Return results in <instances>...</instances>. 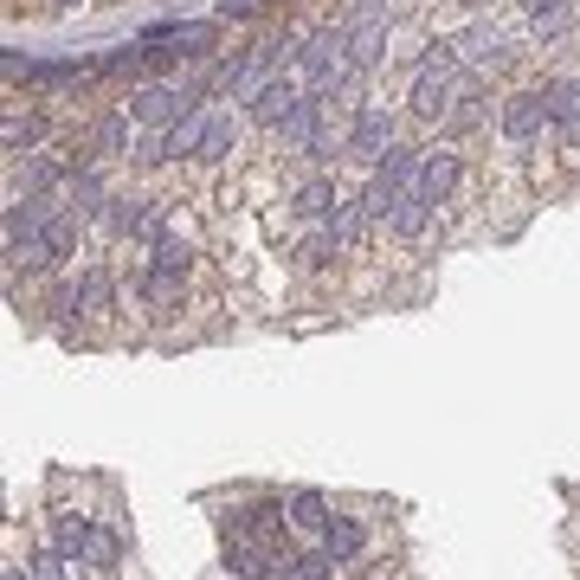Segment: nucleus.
Masks as SVG:
<instances>
[{"instance_id": "obj_1", "label": "nucleus", "mask_w": 580, "mask_h": 580, "mask_svg": "<svg viewBox=\"0 0 580 580\" xmlns=\"http://www.w3.org/2000/svg\"><path fill=\"white\" fill-rule=\"evenodd\" d=\"M297 65H303V77L316 84V97H329L336 84H349V26H323L303 52H297Z\"/></svg>"}, {"instance_id": "obj_2", "label": "nucleus", "mask_w": 580, "mask_h": 580, "mask_svg": "<svg viewBox=\"0 0 580 580\" xmlns=\"http://www.w3.org/2000/svg\"><path fill=\"white\" fill-rule=\"evenodd\" d=\"M451 84H458V52H451V46H433L426 65H420V77H413V110H420V117H438Z\"/></svg>"}, {"instance_id": "obj_3", "label": "nucleus", "mask_w": 580, "mask_h": 580, "mask_svg": "<svg viewBox=\"0 0 580 580\" xmlns=\"http://www.w3.org/2000/svg\"><path fill=\"white\" fill-rule=\"evenodd\" d=\"M181 104H194V97H181L174 84H143V90H130V117H136V123H148V130L181 123Z\"/></svg>"}, {"instance_id": "obj_4", "label": "nucleus", "mask_w": 580, "mask_h": 580, "mask_svg": "<svg viewBox=\"0 0 580 580\" xmlns=\"http://www.w3.org/2000/svg\"><path fill=\"white\" fill-rule=\"evenodd\" d=\"M52 219H59V207H52L46 194H26V201H13V214H7V245H26V239H39Z\"/></svg>"}, {"instance_id": "obj_5", "label": "nucleus", "mask_w": 580, "mask_h": 580, "mask_svg": "<svg viewBox=\"0 0 580 580\" xmlns=\"http://www.w3.org/2000/svg\"><path fill=\"white\" fill-rule=\"evenodd\" d=\"M290 110H297V84H290V77L258 84V97H252V123H271V130H285Z\"/></svg>"}, {"instance_id": "obj_6", "label": "nucleus", "mask_w": 580, "mask_h": 580, "mask_svg": "<svg viewBox=\"0 0 580 580\" xmlns=\"http://www.w3.org/2000/svg\"><path fill=\"white\" fill-rule=\"evenodd\" d=\"M542 123H548V104H542L535 90H522V97H509V104H504V130L516 136V143L542 136Z\"/></svg>"}, {"instance_id": "obj_7", "label": "nucleus", "mask_w": 580, "mask_h": 580, "mask_svg": "<svg viewBox=\"0 0 580 580\" xmlns=\"http://www.w3.org/2000/svg\"><path fill=\"white\" fill-rule=\"evenodd\" d=\"M214 20H188V26H161V33H148V46H174V59H188V52H207L214 46Z\"/></svg>"}, {"instance_id": "obj_8", "label": "nucleus", "mask_w": 580, "mask_h": 580, "mask_svg": "<svg viewBox=\"0 0 580 580\" xmlns=\"http://www.w3.org/2000/svg\"><path fill=\"white\" fill-rule=\"evenodd\" d=\"M387 148H394V123H387L380 110H367L362 123H355V136H349V155H355V161H380Z\"/></svg>"}, {"instance_id": "obj_9", "label": "nucleus", "mask_w": 580, "mask_h": 580, "mask_svg": "<svg viewBox=\"0 0 580 580\" xmlns=\"http://www.w3.org/2000/svg\"><path fill=\"white\" fill-rule=\"evenodd\" d=\"M380 59H387V26H380V20H367V26L349 33V65H355V72H374Z\"/></svg>"}, {"instance_id": "obj_10", "label": "nucleus", "mask_w": 580, "mask_h": 580, "mask_svg": "<svg viewBox=\"0 0 580 580\" xmlns=\"http://www.w3.org/2000/svg\"><path fill=\"white\" fill-rule=\"evenodd\" d=\"M542 104H548V123H561V130H575V136H580V77L548 84V90H542Z\"/></svg>"}, {"instance_id": "obj_11", "label": "nucleus", "mask_w": 580, "mask_h": 580, "mask_svg": "<svg viewBox=\"0 0 580 580\" xmlns=\"http://www.w3.org/2000/svg\"><path fill=\"white\" fill-rule=\"evenodd\" d=\"M316 136H323V97H297V110L285 117V143L310 148Z\"/></svg>"}, {"instance_id": "obj_12", "label": "nucleus", "mask_w": 580, "mask_h": 580, "mask_svg": "<svg viewBox=\"0 0 580 580\" xmlns=\"http://www.w3.org/2000/svg\"><path fill=\"white\" fill-rule=\"evenodd\" d=\"M214 123H219L214 110H194V117L168 123V155H201V143H207V130H214Z\"/></svg>"}, {"instance_id": "obj_13", "label": "nucleus", "mask_w": 580, "mask_h": 580, "mask_svg": "<svg viewBox=\"0 0 580 580\" xmlns=\"http://www.w3.org/2000/svg\"><path fill=\"white\" fill-rule=\"evenodd\" d=\"M426 219H433V201H426V188L413 181V188L400 194V207H394V232H400V239H420Z\"/></svg>"}, {"instance_id": "obj_14", "label": "nucleus", "mask_w": 580, "mask_h": 580, "mask_svg": "<svg viewBox=\"0 0 580 580\" xmlns=\"http://www.w3.org/2000/svg\"><path fill=\"white\" fill-rule=\"evenodd\" d=\"M285 516H290V504H252V509H239V535H245V542H271Z\"/></svg>"}, {"instance_id": "obj_15", "label": "nucleus", "mask_w": 580, "mask_h": 580, "mask_svg": "<svg viewBox=\"0 0 580 580\" xmlns=\"http://www.w3.org/2000/svg\"><path fill=\"white\" fill-rule=\"evenodd\" d=\"M451 181H458V155H426V161H420V188H426L433 207L451 194Z\"/></svg>"}, {"instance_id": "obj_16", "label": "nucleus", "mask_w": 580, "mask_h": 580, "mask_svg": "<svg viewBox=\"0 0 580 580\" xmlns=\"http://www.w3.org/2000/svg\"><path fill=\"white\" fill-rule=\"evenodd\" d=\"M52 548L72 555V561H84V548H90V522H84V516H59V522H52Z\"/></svg>"}, {"instance_id": "obj_17", "label": "nucleus", "mask_w": 580, "mask_h": 580, "mask_svg": "<svg viewBox=\"0 0 580 580\" xmlns=\"http://www.w3.org/2000/svg\"><path fill=\"white\" fill-rule=\"evenodd\" d=\"M367 219H374V214H367L362 201H336V214H329V232H336V245H355Z\"/></svg>"}, {"instance_id": "obj_18", "label": "nucleus", "mask_w": 580, "mask_h": 580, "mask_svg": "<svg viewBox=\"0 0 580 580\" xmlns=\"http://www.w3.org/2000/svg\"><path fill=\"white\" fill-rule=\"evenodd\" d=\"M445 46H451L458 59H471V65H478V59H497V52H504L491 26H471V33H458V39H445Z\"/></svg>"}, {"instance_id": "obj_19", "label": "nucleus", "mask_w": 580, "mask_h": 580, "mask_svg": "<svg viewBox=\"0 0 580 580\" xmlns=\"http://www.w3.org/2000/svg\"><path fill=\"white\" fill-rule=\"evenodd\" d=\"M290 522L310 529V535H323V529H329V504H323L316 491H297V497H290Z\"/></svg>"}, {"instance_id": "obj_20", "label": "nucleus", "mask_w": 580, "mask_h": 580, "mask_svg": "<svg viewBox=\"0 0 580 580\" xmlns=\"http://www.w3.org/2000/svg\"><path fill=\"white\" fill-rule=\"evenodd\" d=\"M478 117H484V90L478 84H458V104L445 110V130H471Z\"/></svg>"}, {"instance_id": "obj_21", "label": "nucleus", "mask_w": 580, "mask_h": 580, "mask_svg": "<svg viewBox=\"0 0 580 580\" xmlns=\"http://www.w3.org/2000/svg\"><path fill=\"white\" fill-rule=\"evenodd\" d=\"M323 548H336L342 561L362 548V522H349V516H329V529H323Z\"/></svg>"}, {"instance_id": "obj_22", "label": "nucleus", "mask_w": 580, "mask_h": 580, "mask_svg": "<svg viewBox=\"0 0 580 580\" xmlns=\"http://www.w3.org/2000/svg\"><path fill=\"white\" fill-rule=\"evenodd\" d=\"M72 303L84 310V316H104V310H110V278H104V271H90V278L72 290Z\"/></svg>"}, {"instance_id": "obj_23", "label": "nucleus", "mask_w": 580, "mask_h": 580, "mask_svg": "<svg viewBox=\"0 0 580 580\" xmlns=\"http://www.w3.org/2000/svg\"><path fill=\"white\" fill-rule=\"evenodd\" d=\"M84 561H90V568H117V561H123V542H117L110 529H90V548H84Z\"/></svg>"}, {"instance_id": "obj_24", "label": "nucleus", "mask_w": 580, "mask_h": 580, "mask_svg": "<svg viewBox=\"0 0 580 580\" xmlns=\"http://www.w3.org/2000/svg\"><path fill=\"white\" fill-rule=\"evenodd\" d=\"M297 214H310V219L336 214V188H329V181H310V188L297 194Z\"/></svg>"}, {"instance_id": "obj_25", "label": "nucleus", "mask_w": 580, "mask_h": 580, "mask_svg": "<svg viewBox=\"0 0 580 580\" xmlns=\"http://www.w3.org/2000/svg\"><path fill=\"white\" fill-rule=\"evenodd\" d=\"M123 143H130V117H104V123H97V136H90L97 155H117Z\"/></svg>"}, {"instance_id": "obj_26", "label": "nucleus", "mask_w": 580, "mask_h": 580, "mask_svg": "<svg viewBox=\"0 0 580 580\" xmlns=\"http://www.w3.org/2000/svg\"><path fill=\"white\" fill-rule=\"evenodd\" d=\"M39 239H46V252H52V258H65V252L77 245V219H72V214H59L52 226H46V232H39Z\"/></svg>"}, {"instance_id": "obj_27", "label": "nucleus", "mask_w": 580, "mask_h": 580, "mask_svg": "<svg viewBox=\"0 0 580 580\" xmlns=\"http://www.w3.org/2000/svg\"><path fill=\"white\" fill-rule=\"evenodd\" d=\"M575 0H561V7H542V13H535V33H542V39H555V33H568V26H575Z\"/></svg>"}, {"instance_id": "obj_28", "label": "nucleus", "mask_w": 580, "mask_h": 580, "mask_svg": "<svg viewBox=\"0 0 580 580\" xmlns=\"http://www.w3.org/2000/svg\"><path fill=\"white\" fill-rule=\"evenodd\" d=\"M143 297L148 303H174V297H181V271H161V265H155L143 278Z\"/></svg>"}, {"instance_id": "obj_29", "label": "nucleus", "mask_w": 580, "mask_h": 580, "mask_svg": "<svg viewBox=\"0 0 580 580\" xmlns=\"http://www.w3.org/2000/svg\"><path fill=\"white\" fill-rule=\"evenodd\" d=\"M336 561H342L336 548H316V555H303V561H297L290 575H303V580H329V575H336Z\"/></svg>"}, {"instance_id": "obj_30", "label": "nucleus", "mask_w": 580, "mask_h": 580, "mask_svg": "<svg viewBox=\"0 0 580 580\" xmlns=\"http://www.w3.org/2000/svg\"><path fill=\"white\" fill-rule=\"evenodd\" d=\"M232 136H239V130H232V123H226V117H219L214 130H207V143H201V161H219V155H226V148H232Z\"/></svg>"}, {"instance_id": "obj_31", "label": "nucleus", "mask_w": 580, "mask_h": 580, "mask_svg": "<svg viewBox=\"0 0 580 580\" xmlns=\"http://www.w3.org/2000/svg\"><path fill=\"white\" fill-rule=\"evenodd\" d=\"M65 568H72V555H59V548H52V555H39V561H33L26 575H33V580H72Z\"/></svg>"}, {"instance_id": "obj_32", "label": "nucleus", "mask_w": 580, "mask_h": 580, "mask_svg": "<svg viewBox=\"0 0 580 580\" xmlns=\"http://www.w3.org/2000/svg\"><path fill=\"white\" fill-rule=\"evenodd\" d=\"M39 136H46V123H39V117H26V123H20V117H7V148L39 143Z\"/></svg>"}, {"instance_id": "obj_33", "label": "nucleus", "mask_w": 580, "mask_h": 580, "mask_svg": "<svg viewBox=\"0 0 580 580\" xmlns=\"http://www.w3.org/2000/svg\"><path fill=\"white\" fill-rule=\"evenodd\" d=\"M72 201H77V207H97V201H104V181H97L90 168H84V174H72Z\"/></svg>"}, {"instance_id": "obj_34", "label": "nucleus", "mask_w": 580, "mask_h": 580, "mask_svg": "<svg viewBox=\"0 0 580 580\" xmlns=\"http://www.w3.org/2000/svg\"><path fill=\"white\" fill-rule=\"evenodd\" d=\"M155 265H161V271H188V245H174V239H155Z\"/></svg>"}, {"instance_id": "obj_35", "label": "nucleus", "mask_w": 580, "mask_h": 580, "mask_svg": "<svg viewBox=\"0 0 580 580\" xmlns=\"http://www.w3.org/2000/svg\"><path fill=\"white\" fill-rule=\"evenodd\" d=\"M374 13H380V0H349V20H362V26H367ZM349 20H342V26H349Z\"/></svg>"}, {"instance_id": "obj_36", "label": "nucleus", "mask_w": 580, "mask_h": 580, "mask_svg": "<svg viewBox=\"0 0 580 580\" xmlns=\"http://www.w3.org/2000/svg\"><path fill=\"white\" fill-rule=\"evenodd\" d=\"M258 7H265V0H226V7H219V13H226V20H232V13H258Z\"/></svg>"}, {"instance_id": "obj_37", "label": "nucleus", "mask_w": 580, "mask_h": 580, "mask_svg": "<svg viewBox=\"0 0 580 580\" xmlns=\"http://www.w3.org/2000/svg\"><path fill=\"white\" fill-rule=\"evenodd\" d=\"M0 580H20V568H7V575H0ZM26 580H33V575H26Z\"/></svg>"}, {"instance_id": "obj_38", "label": "nucleus", "mask_w": 580, "mask_h": 580, "mask_svg": "<svg viewBox=\"0 0 580 580\" xmlns=\"http://www.w3.org/2000/svg\"><path fill=\"white\" fill-rule=\"evenodd\" d=\"M464 7H491V0H464Z\"/></svg>"}, {"instance_id": "obj_39", "label": "nucleus", "mask_w": 580, "mask_h": 580, "mask_svg": "<svg viewBox=\"0 0 580 580\" xmlns=\"http://www.w3.org/2000/svg\"><path fill=\"white\" fill-rule=\"evenodd\" d=\"M59 7H77V0H59Z\"/></svg>"}, {"instance_id": "obj_40", "label": "nucleus", "mask_w": 580, "mask_h": 580, "mask_svg": "<svg viewBox=\"0 0 580 580\" xmlns=\"http://www.w3.org/2000/svg\"><path fill=\"white\" fill-rule=\"evenodd\" d=\"M285 580H303V575H285Z\"/></svg>"}, {"instance_id": "obj_41", "label": "nucleus", "mask_w": 580, "mask_h": 580, "mask_svg": "<svg viewBox=\"0 0 580 580\" xmlns=\"http://www.w3.org/2000/svg\"><path fill=\"white\" fill-rule=\"evenodd\" d=\"M575 7H580V0H575Z\"/></svg>"}]
</instances>
